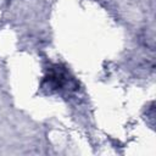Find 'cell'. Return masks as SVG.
I'll use <instances>...</instances> for the list:
<instances>
[{
  "label": "cell",
  "mask_w": 156,
  "mask_h": 156,
  "mask_svg": "<svg viewBox=\"0 0 156 156\" xmlns=\"http://www.w3.org/2000/svg\"><path fill=\"white\" fill-rule=\"evenodd\" d=\"M45 80L48 82V87L52 90H63V89H68L69 87H72V84L74 83V80L72 78L68 77L67 72L65 69H62L61 67H56L46 78Z\"/></svg>",
  "instance_id": "cell-1"
}]
</instances>
